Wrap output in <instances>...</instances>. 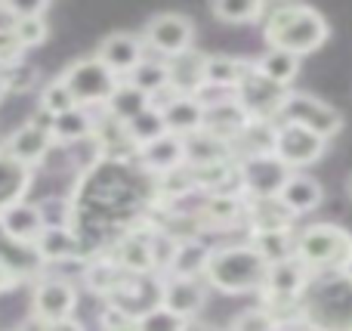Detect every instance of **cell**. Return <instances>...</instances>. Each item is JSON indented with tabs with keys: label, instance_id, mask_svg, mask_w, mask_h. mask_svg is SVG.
Wrapping results in <instances>:
<instances>
[{
	"label": "cell",
	"instance_id": "1",
	"mask_svg": "<svg viewBox=\"0 0 352 331\" xmlns=\"http://www.w3.org/2000/svg\"><path fill=\"white\" fill-rule=\"evenodd\" d=\"M297 319L309 331H352V270L309 276L297 297Z\"/></svg>",
	"mask_w": 352,
	"mask_h": 331
},
{
	"label": "cell",
	"instance_id": "2",
	"mask_svg": "<svg viewBox=\"0 0 352 331\" xmlns=\"http://www.w3.org/2000/svg\"><path fill=\"white\" fill-rule=\"evenodd\" d=\"M328 22L318 10L303 3H287V6H275L266 16V43L269 50H285V53L303 56L318 50L328 41Z\"/></svg>",
	"mask_w": 352,
	"mask_h": 331
},
{
	"label": "cell",
	"instance_id": "3",
	"mask_svg": "<svg viewBox=\"0 0 352 331\" xmlns=\"http://www.w3.org/2000/svg\"><path fill=\"white\" fill-rule=\"evenodd\" d=\"M266 273H269V264L250 245L217 248V251H210L204 266V279L210 282V288L226 291V295L263 291Z\"/></svg>",
	"mask_w": 352,
	"mask_h": 331
},
{
	"label": "cell",
	"instance_id": "4",
	"mask_svg": "<svg viewBox=\"0 0 352 331\" xmlns=\"http://www.w3.org/2000/svg\"><path fill=\"white\" fill-rule=\"evenodd\" d=\"M294 257L312 273H349L352 270V235L334 223L306 226L294 239Z\"/></svg>",
	"mask_w": 352,
	"mask_h": 331
},
{
	"label": "cell",
	"instance_id": "5",
	"mask_svg": "<svg viewBox=\"0 0 352 331\" xmlns=\"http://www.w3.org/2000/svg\"><path fill=\"white\" fill-rule=\"evenodd\" d=\"M272 124H297V127L309 130L318 140L328 142L331 136L340 134L343 115L337 109H331L328 103H322L318 96H309V93H285Z\"/></svg>",
	"mask_w": 352,
	"mask_h": 331
},
{
	"label": "cell",
	"instance_id": "6",
	"mask_svg": "<svg viewBox=\"0 0 352 331\" xmlns=\"http://www.w3.org/2000/svg\"><path fill=\"white\" fill-rule=\"evenodd\" d=\"M62 84L72 93V99L84 109V105H105L109 96L115 93V87L121 84V78L109 72L102 62L93 56V59H78L62 72Z\"/></svg>",
	"mask_w": 352,
	"mask_h": 331
},
{
	"label": "cell",
	"instance_id": "7",
	"mask_svg": "<svg viewBox=\"0 0 352 331\" xmlns=\"http://www.w3.org/2000/svg\"><path fill=\"white\" fill-rule=\"evenodd\" d=\"M192 37H195L192 19L179 16V12H161V16L148 19L146 34L140 41H142V47L161 53L164 59H173V56L192 50Z\"/></svg>",
	"mask_w": 352,
	"mask_h": 331
},
{
	"label": "cell",
	"instance_id": "8",
	"mask_svg": "<svg viewBox=\"0 0 352 331\" xmlns=\"http://www.w3.org/2000/svg\"><path fill=\"white\" fill-rule=\"evenodd\" d=\"M272 155L287 167V171H291V167L316 164V161L324 155V140H318L316 134L297 127V124H275Z\"/></svg>",
	"mask_w": 352,
	"mask_h": 331
},
{
	"label": "cell",
	"instance_id": "9",
	"mask_svg": "<svg viewBox=\"0 0 352 331\" xmlns=\"http://www.w3.org/2000/svg\"><path fill=\"white\" fill-rule=\"evenodd\" d=\"M287 177H291V171H287L272 152L248 155V158L238 164L241 189L248 192L250 198H275L281 192V186H285Z\"/></svg>",
	"mask_w": 352,
	"mask_h": 331
},
{
	"label": "cell",
	"instance_id": "10",
	"mask_svg": "<svg viewBox=\"0 0 352 331\" xmlns=\"http://www.w3.org/2000/svg\"><path fill=\"white\" fill-rule=\"evenodd\" d=\"M74 307H78V291L65 279H43L34 288L31 297V313L34 322H62L72 319Z\"/></svg>",
	"mask_w": 352,
	"mask_h": 331
},
{
	"label": "cell",
	"instance_id": "11",
	"mask_svg": "<svg viewBox=\"0 0 352 331\" xmlns=\"http://www.w3.org/2000/svg\"><path fill=\"white\" fill-rule=\"evenodd\" d=\"M250 121H254V118L238 105L235 96H223V99H213L210 105H204V121H201V130L232 146V142L244 134V127H248Z\"/></svg>",
	"mask_w": 352,
	"mask_h": 331
},
{
	"label": "cell",
	"instance_id": "12",
	"mask_svg": "<svg viewBox=\"0 0 352 331\" xmlns=\"http://www.w3.org/2000/svg\"><path fill=\"white\" fill-rule=\"evenodd\" d=\"M96 59L102 62L115 78H121V74H130L142 59H146V47H142L140 37L127 34V31H115V34H109L102 43H99Z\"/></svg>",
	"mask_w": 352,
	"mask_h": 331
},
{
	"label": "cell",
	"instance_id": "13",
	"mask_svg": "<svg viewBox=\"0 0 352 331\" xmlns=\"http://www.w3.org/2000/svg\"><path fill=\"white\" fill-rule=\"evenodd\" d=\"M312 273L300 264L297 257L281 260V264H272L266 273V285L263 291L269 295V303H291L300 297V291L306 288Z\"/></svg>",
	"mask_w": 352,
	"mask_h": 331
},
{
	"label": "cell",
	"instance_id": "14",
	"mask_svg": "<svg viewBox=\"0 0 352 331\" xmlns=\"http://www.w3.org/2000/svg\"><path fill=\"white\" fill-rule=\"evenodd\" d=\"M158 303L164 310L176 313L179 319H192L201 307H204V288L198 279H186V276H164L161 282V297Z\"/></svg>",
	"mask_w": 352,
	"mask_h": 331
},
{
	"label": "cell",
	"instance_id": "15",
	"mask_svg": "<svg viewBox=\"0 0 352 331\" xmlns=\"http://www.w3.org/2000/svg\"><path fill=\"white\" fill-rule=\"evenodd\" d=\"M3 149L10 158L19 161V164L34 167V164H41V161L47 158V152L53 149V136H50V130H43V127H37V124L28 121L6 140Z\"/></svg>",
	"mask_w": 352,
	"mask_h": 331
},
{
	"label": "cell",
	"instance_id": "16",
	"mask_svg": "<svg viewBox=\"0 0 352 331\" xmlns=\"http://www.w3.org/2000/svg\"><path fill=\"white\" fill-rule=\"evenodd\" d=\"M0 270L10 273L16 282H22V279H31L43 270V260L37 257L34 245L16 242L12 235L3 233V226H0Z\"/></svg>",
	"mask_w": 352,
	"mask_h": 331
},
{
	"label": "cell",
	"instance_id": "17",
	"mask_svg": "<svg viewBox=\"0 0 352 331\" xmlns=\"http://www.w3.org/2000/svg\"><path fill=\"white\" fill-rule=\"evenodd\" d=\"M158 111H161V121H164V130L173 136H179V140L198 134L201 121H204V105H201L195 96H176Z\"/></svg>",
	"mask_w": 352,
	"mask_h": 331
},
{
	"label": "cell",
	"instance_id": "18",
	"mask_svg": "<svg viewBox=\"0 0 352 331\" xmlns=\"http://www.w3.org/2000/svg\"><path fill=\"white\" fill-rule=\"evenodd\" d=\"M167 78L179 96H195L204 87V53L186 50V53L167 59Z\"/></svg>",
	"mask_w": 352,
	"mask_h": 331
},
{
	"label": "cell",
	"instance_id": "19",
	"mask_svg": "<svg viewBox=\"0 0 352 331\" xmlns=\"http://www.w3.org/2000/svg\"><path fill=\"white\" fill-rule=\"evenodd\" d=\"M275 198H278L294 217L306 214V211H316L318 204H322V183H318L316 177H306V173H291Z\"/></svg>",
	"mask_w": 352,
	"mask_h": 331
},
{
	"label": "cell",
	"instance_id": "20",
	"mask_svg": "<svg viewBox=\"0 0 352 331\" xmlns=\"http://www.w3.org/2000/svg\"><path fill=\"white\" fill-rule=\"evenodd\" d=\"M0 226H3L6 235H12L16 242H25V245H34L37 235L43 233V217L37 211V204L31 202H19L12 208H6L0 214Z\"/></svg>",
	"mask_w": 352,
	"mask_h": 331
},
{
	"label": "cell",
	"instance_id": "21",
	"mask_svg": "<svg viewBox=\"0 0 352 331\" xmlns=\"http://www.w3.org/2000/svg\"><path fill=\"white\" fill-rule=\"evenodd\" d=\"M254 62H244V59H232V56L223 53H213L204 56V87L219 93H229L241 84V78L250 72Z\"/></svg>",
	"mask_w": 352,
	"mask_h": 331
},
{
	"label": "cell",
	"instance_id": "22",
	"mask_svg": "<svg viewBox=\"0 0 352 331\" xmlns=\"http://www.w3.org/2000/svg\"><path fill=\"white\" fill-rule=\"evenodd\" d=\"M37 257L47 264V260H78L84 257L80 251V242L74 235L72 226H43V233L34 242Z\"/></svg>",
	"mask_w": 352,
	"mask_h": 331
},
{
	"label": "cell",
	"instance_id": "23",
	"mask_svg": "<svg viewBox=\"0 0 352 331\" xmlns=\"http://www.w3.org/2000/svg\"><path fill=\"white\" fill-rule=\"evenodd\" d=\"M31 189V167L19 164L16 158L6 155V149H0V214L12 204L25 202V192Z\"/></svg>",
	"mask_w": 352,
	"mask_h": 331
},
{
	"label": "cell",
	"instance_id": "24",
	"mask_svg": "<svg viewBox=\"0 0 352 331\" xmlns=\"http://www.w3.org/2000/svg\"><path fill=\"white\" fill-rule=\"evenodd\" d=\"M229 155H232L229 142L217 140V136L204 134V130L182 140V164H188V167L219 164V161H229Z\"/></svg>",
	"mask_w": 352,
	"mask_h": 331
},
{
	"label": "cell",
	"instance_id": "25",
	"mask_svg": "<svg viewBox=\"0 0 352 331\" xmlns=\"http://www.w3.org/2000/svg\"><path fill=\"white\" fill-rule=\"evenodd\" d=\"M244 214H248L254 233H278V229H291L294 223V214L278 198H250Z\"/></svg>",
	"mask_w": 352,
	"mask_h": 331
},
{
	"label": "cell",
	"instance_id": "26",
	"mask_svg": "<svg viewBox=\"0 0 352 331\" xmlns=\"http://www.w3.org/2000/svg\"><path fill=\"white\" fill-rule=\"evenodd\" d=\"M140 161L152 173H167L182 167V140L173 134H164L158 140H152L148 146L140 149Z\"/></svg>",
	"mask_w": 352,
	"mask_h": 331
},
{
	"label": "cell",
	"instance_id": "27",
	"mask_svg": "<svg viewBox=\"0 0 352 331\" xmlns=\"http://www.w3.org/2000/svg\"><path fill=\"white\" fill-rule=\"evenodd\" d=\"M254 68H256L260 78H266L269 84H275V87L285 90L300 72V56L285 53V50H269V53H263L260 59L254 62Z\"/></svg>",
	"mask_w": 352,
	"mask_h": 331
},
{
	"label": "cell",
	"instance_id": "28",
	"mask_svg": "<svg viewBox=\"0 0 352 331\" xmlns=\"http://www.w3.org/2000/svg\"><path fill=\"white\" fill-rule=\"evenodd\" d=\"M118 266L130 276H146L152 273V254H148V235L142 233H130L127 239L118 242ZM155 276V273H152Z\"/></svg>",
	"mask_w": 352,
	"mask_h": 331
},
{
	"label": "cell",
	"instance_id": "29",
	"mask_svg": "<svg viewBox=\"0 0 352 331\" xmlns=\"http://www.w3.org/2000/svg\"><path fill=\"white\" fill-rule=\"evenodd\" d=\"M105 109H109L111 121L127 124V121H133L136 115H142V111L148 109V96H146V93H140V90H133L127 81H121V84L115 87V93L109 96Z\"/></svg>",
	"mask_w": 352,
	"mask_h": 331
},
{
	"label": "cell",
	"instance_id": "30",
	"mask_svg": "<svg viewBox=\"0 0 352 331\" xmlns=\"http://www.w3.org/2000/svg\"><path fill=\"white\" fill-rule=\"evenodd\" d=\"M207 257H210V248H204L195 239H182L179 245H176L173 264H170V273H167V276H186V279L204 276Z\"/></svg>",
	"mask_w": 352,
	"mask_h": 331
},
{
	"label": "cell",
	"instance_id": "31",
	"mask_svg": "<svg viewBox=\"0 0 352 331\" xmlns=\"http://www.w3.org/2000/svg\"><path fill=\"white\" fill-rule=\"evenodd\" d=\"M93 127H96V121H93V115L87 109H72V111H62V115L53 118V127H50V136H53V142H78L84 140V136L93 134Z\"/></svg>",
	"mask_w": 352,
	"mask_h": 331
},
{
	"label": "cell",
	"instance_id": "32",
	"mask_svg": "<svg viewBox=\"0 0 352 331\" xmlns=\"http://www.w3.org/2000/svg\"><path fill=\"white\" fill-rule=\"evenodd\" d=\"M127 84L133 87V90L146 93V96L152 99L155 93H161L164 87H170V78H167V62H158V59H142L140 65H136L133 72L127 74Z\"/></svg>",
	"mask_w": 352,
	"mask_h": 331
},
{
	"label": "cell",
	"instance_id": "33",
	"mask_svg": "<svg viewBox=\"0 0 352 331\" xmlns=\"http://www.w3.org/2000/svg\"><path fill=\"white\" fill-rule=\"evenodd\" d=\"M250 248L272 266V264H281V260L294 257V235H291V229H278V233H254Z\"/></svg>",
	"mask_w": 352,
	"mask_h": 331
},
{
	"label": "cell",
	"instance_id": "34",
	"mask_svg": "<svg viewBox=\"0 0 352 331\" xmlns=\"http://www.w3.org/2000/svg\"><path fill=\"white\" fill-rule=\"evenodd\" d=\"M124 134H127V140L133 142L136 149H142V146H148L152 140L164 136L167 130H164V121H161V111L148 105V109L142 111V115H136L133 121L124 124Z\"/></svg>",
	"mask_w": 352,
	"mask_h": 331
},
{
	"label": "cell",
	"instance_id": "35",
	"mask_svg": "<svg viewBox=\"0 0 352 331\" xmlns=\"http://www.w3.org/2000/svg\"><path fill=\"white\" fill-rule=\"evenodd\" d=\"M241 214V202L235 195H207V202L201 204V223L207 226H232Z\"/></svg>",
	"mask_w": 352,
	"mask_h": 331
},
{
	"label": "cell",
	"instance_id": "36",
	"mask_svg": "<svg viewBox=\"0 0 352 331\" xmlns=\"http://www.w3.org/2000/svg\"><path fill=\"white\" fill-rule=\"evenodd\" d=\"M210 12L226 25H248L254 19H260L266 12V6L256 0H219L210 6Z\"/></svg>",
	"mask_w": 352,
	"mask_h": 331
},
{
	"label": "cell",
	"instance_id": "37",
	"mask_svg": "<svg viewBox=\"0 0 352 331\" xmlns=\"http://www.w3.org/2000/svg\"><path fill=\"white\" fill-rule=\"evenodd\" d=\"M124 279H127V273H124L115 260H96V264L87 270V285H90L96 295L111 297L124 285Z\"/></svg>",
	"mask_w": 352,
	"mask_h": 331
},
{
	"label": "cell",
	"instance_id": "38",
	"mask_svg": "<svg viewBox=\"0 0 352 331\" xmlns=\"http://www.w3.org/2000/svg\"><path fill=\"white\" fill-rule=\"evenodd\" d=\"M12 34L19 37V43H22L25 50L28 47H41L43 41H47L50 34V25L43 16H28V19H16V22H10Z\"/></svg>",
	"mask_w": 352,
	"mask_h": 331
},
{
	"label": "cell",
	"instance_id": "39",
	"mask_svg": "<svg viewBox=\"0 0 352 331\" xmlns=\"http://www.w3.org/2000/svg\"><path fill=\"white\" fill-rule=\"evenodd\" d=\"M72 109H78V103H74L72 93L65 90V84H62L59 78L50 81V84L43 87V93H41V111H47L50 118H56V115L72 111Z\"/></svg>",
	"mask_w": 352,
	"mask_h": 331
},
{
	"label": "cell",
	"instance_id": "40",
	"mask_svg": "<svg viewBox=\"0 0 352 331\" xmlns=\"http://www.w3.org/2000/svg\"><path fill=\"white\" fill-rule=\"evenodd\" d=\"M182 325H186V319H179L176 313L164 310L161 303L146 310L142 316H136V328L140 331H182Z\"/></svg>",
	"mask_w": 352,
	"mask_h": 331
},
{
	"label": "cell",
	"instance_id": "41",
	"mask_svg": "<svg viewBox=\"0 0 352 331\" xmlns=\"http://www.w3.org/2000/svg\"><path fill=\"white\" fill-rule=\"evenodd\" d=\"M232 331H278V322L272 319V313L263 307L244 310L235 322H232Z\"/></svg>",
	"mask_w": 352,
	"mask_h": 331
},
{
	"label": "cell",
	"instance_id": "42",
	"mask_svg": "<svg viewBox=\"0 0 352 331\" xmlns=\"http://www.w3.org/2000/svg\"><path fill=\"white\" fill-rule=\"evenodd\" d=\"M0 81H3L6 93H22L37 81V68L19 62V65H12V68H3V72H0Z\"/></svg>",
	"mask_w": 352,
	"mask_h": 331
},
{
	"label": "cell",
	"instance_id": "43",
	"mask_svg": "<svg viewBox=\"0 0 352 331\" xmlns=\"http://www.w3.org/2000/svg\"><path fill=\"white\" fill-rule=\"evenodd\" d=\"M25 56V47L19 43V37L12 34L10 25H0V68H12L19 65Z\"/></svg>",
	"mask_w": 352,
	"mask_h": 331
},
{
	"label": "cell",
	"instance_id": "44",
	"mask_svg": "<svg viewBox=\"0 0 352 331\" xmlns=\"http://www.w3.org/2000/svg\"><path fill=\"white\" fill-rule=\"evenodd\" d=\"M182 331H217V328H213V325H207V322L186 319V325H182Z\"/></svg>",
	"mask_w": 352,
	"mask_h": 331
},
{
	"label": "cell",
	"instance_id": "45",
	"mask_svg": "<svg viewBox=\"0 0 352 331\" xmlns=\"http://www.w3.org/2000/svg\"><path fill=\"white\" fill-rule=\"evenodd\" d=\"M12 285H16V279H12V276H10V273H3V270H0V291L12 288Z\"/></svg>",
	"mask_w": 352,
	"mask_h": 331
},
{
	"label": "cell",
	"instance_id": "46",
	"mask_svg": "<svg viewBox=\"0 0 352 331\" xmlns=\"http://www.w3.org/2000/svg\"><path fill=\"white\" fill-rule=\"evenodd\" d=\"M346 192L352 195V173H349V180H346Z\"/></svg>",
	"mask_w": 352,
	"mask_h": 331
},
{
	"label": "cell",
	"instance_id": "47",
	"mask_svg": "<svg viewBox=\"0 0 352 331\" xmlns=\"http://www.w3.org/2000/svg\"><path fill=\"white\" fill-rule=\"evenodd\" d=\"M6 96V90H3V81H0V99H3Z\"/></svg>",
	"mask_w": 352,
	"mask_h": 331
}]
</instances>
